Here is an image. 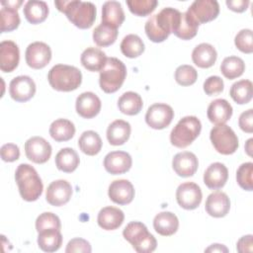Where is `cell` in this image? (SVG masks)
<instances>
[{"mask_svg": "<svg viewBox=\"0 0 253 253\" xmlns=\"http://www.w3.org/2000/svg\"><path fill=\"white\" fill-rule=\"evenodd\" d=\"M20 61V50L13 41H3L0 43V69L3 72H12Z\"/></svg>", "mask_w": 253, "mask_h": 253, "instance_id": "cell-20", "label": "cell"}, {"mask_svg": "<svg viewBox=\"0 0 253 253\" xmlns=\"http://www.w3.org/2000/svg\"><path fill=\"white\" fill-rule=\"evenodd\" d=\"M106 53L97 47H87L81 54L80 61L89 71H101L107 61Z\"/></svg>", "mask_w": 253, "mask_h": 253, "instance_id": "cell-31", "label": "cell"}, {"mask_svg": "<svg viewBox=\"0 0 253 253\" xmlns=\"http://www.w3.org/2000/svg\"><path fill=\"white\" fill-rule=\"evenodd\" d=\"M198 28L199 25L195 21H193L186 12H180L175 20L172 33L177 38L184 41H188L193 39L197 35Z\"/></svg>", "mask_w": 253, "mask_h": 253, "instance_id": "cell-25", "label": "cell"}, {"mask_svg": "<svg viewBox=\"0 0 253 253\" xmlns=\"http://www.w3.org/2000/svg\"><path fill=\"white\" fill-rule=\"evenodd\" d=\"M130 125L124 120H116L107 128V139L112 145H123L129 138Z\"/></svg>", "mask_w": 253, "mask_h": 253, "instance_id": "cell-28", "label": "cell"}, {"mask_svg": "<svg viewBox=\"0 0 253 253\" xmlns=\"http://www.w3.org/2000/svg\"><path fill=\"white\" fill-rule=\"evenodd\" d=\"M1 158L5 162H14L20 157V149L14 143H6L0 149Z\"/></svg>", "mask_w": 253, "mask_h": 253, "instance_id": "cell-49", "label": "cell"}, {"mask_svg": "<svg viewBox=\"0 0 253 253\" xmlns=\"http://www.w3.org/2000/svg\"><path fill=\"white\" fill-rule=\"evenodd\" d=\"M237 251L240 253L252 252L253 251V236L251 234L242 236L236 244Z\"/></svg>", "mask_w": 253, "mask_h": 253, "instance_id": "cell-51", "label": "cell"}, {"mask_svg": "<svg viewBox=\"0 0 253 253\" xmlns=\"http://www.w3.org/2000/svg\"><path fill=\"white\" fill-rule=\"evenodd\" d=\"M52 149L48 141L41 136H33L25 142V153L34 163H45L51 155Z\"/></svg>", "mask_w": 253, "mask_h": 253, "instance_id": "cell-13", "label": "cell"}, {"mask_svg": "<svg viewBox=\"0 0 253 253\" xmlns=\"http://www.w3.org/2000/svg\"><path fill=\"white\" fill-rule=\"evenodd\" d=\"M198 25L214 20L219 14V5L215 0H196L186 12Z\"/></svg>", "mask_w": 253, "mask_h": 253, "instance_id": "cell-9", "label": "cell"}, {"mask_svg": "<svg viewBox=\"0 0 253 253\" xmlns=\"http://www.w3.org/2000/svg\"><path fill=\"white\" fill-rule=\"evenodd\" d=\"M155 231L162 236L173 235L179 227V220L175 213L171 211H161L153 219Z\"/></svg>", "mask_w": 253, "mask_h": 253, "instance_id": "cell-26", "label": "cell"}, {"mask_svg": "<svg viewBox=\"0 0 253 253\" xmlns=\"http://www.w3.org/2000/svg\"><path fill=\"white\" fill-rule=\"evenodd\" d=\"M232 107L225 99H215L208 107L207 115L215 126L224 125L232 116Z\"/></svg>", "mask_w": 253, "mask_h": 253, "instance_id": "cell-23", "label": "cell"}, {"mask_svg": "<svg viewBox=\"0 0 253 253\" xmlns=\"http://www.w3.org/2000/svg\"><path fill=\"white\" fill-rule=\"evenodd\" d=\"M72 192V187L66 180H56L48 185L45 199L49 205L60 207L69 202Z\"/></svg>", "mask_w": 253, "mask_h": 253, "instance_id": "cell-15", "label": "cell"}, {"mask_svg": "<svg viewBox=\"0 0 253 253\" xmlns=\"http://www.w3.org/2000/svg\"><path fill=\"white\" fill-rule=\"evenodd\" d=\"M125 21V12L118 1H106L102 7V23L118 29Z\"/></svg>", "mask_w": 253, "mask_h": 253, "instance_id": "cell-29", "label": "cell"}, {"mask_svg": "<svg viewBox=\"0 0 253 253\" xmlns=\"http://www.w3.org/2000/svg\"><path fill=\"white\" fill-rule=\"evenodd\" d=\"M126 5L132 14L144 17L155 10L158 2L156 0H127Z\"/></svg>", "mask_w": 253, "mask_h": 253, "instance_id": "cell-42", "label": "cell"}, {"mask_svg": "<svg viewBox=\"0 0 253 253\" xmlns=\"http://www.w3.org/2000/svg\"><path fill=\"white\" fill-rule=\"evenodd\" d=\"M118 107L123 114L127 116H134L141 111L143 103L139 94L132 91H128L124 93L119 98Z\"/></svg>", "mask_w": 253, "mask_h": 253, "instance_id": "cell-35", "label": "cell"}, {"mask_svg": "<svg viewBox=\"0 0 253 253\" xmlns=\"http://www.w3.org/2000/svg\"><path fill=\"white\" fill-rule=\"evenodd\" d=\"M204 91L209 96H213L221 93L224 88L223 80L219 76H210L204 82Z\"/></svg>", "mask_w": 253, "mask_h": 253, "instance_id": "cell-47", "label": "cell"}, {"mask_svg": "<svg viewBox=\"0 0 253 253\" xmlns=\"http://www.w3.org/2000/svg\"><path fill=\"white\" fill-rule=\"evenodd\" d=\"M47 80L54 90L70 92L76 90L81 85L82 73L75 66L56 64L48 71Z\"/></svg>", "mask_w": 253, "mask_h": 253, "instance_id": "cell-4", "label": "cell"}, {"mask_svg": "<svg viewBox=\"0 0 253 253\" xmlns=\"http://www.w3.org/2000/svg\"><path fill=\"white\" fill-rule=\"evenodd\" d=\"M205 208L211 216L223 217L230 210V201L225 193L216 191L208 196Z\"/></svg>", "mask_w": 253, "mask_h": 253, "instance_id": "cell-22", "label": "cell"}, {"mask_svg": "<svg viewBox=\"0 0 253 253\" xmlns=\"http://www.w3.org/2000/svg\"><path fill=\"white\" fill-rule=\"evenodd\" d=\"M174 118V111L171 106L164 103L151 105L145 114L146 124L154 129L167 127Z\"/></svg>", "mask_w": 253, "mask_h": 253, "instance_id": "cell-10", "label": "cell"}, {"mask_svg": "<svg viewBox=\"0 0 253 253\" xmlns=\"http://www.w3.org/2000/svg\"><path fill=\"white\" fill-rule=\"evenodd\" d=\"M211 141L214 149L224 155L234 153L238 148V137L231 127L226 125L215 126L210 132Z\"/></svg>", "mask_w": 253, "mask_h": 253, "instance_id": "cell-8", "label": "cell"}, {"mask_svg": "<svg viewBox=\"0 0 253 253\" xmlns=\"http://www.w3.org/2000/svg\"><path fill=\"white\" fill-rule=\"evenodd\" d=\"M132 164L131 156L126 151H112L104 158V167L107 172L113 175L127 172Z\"/></svg>", "mask_w": 253, "mask_h": 253, "instance_id": "cell-16", "label": "cell"}, {"mask_svg": "<svg viewBox=\"0 0 253 253\" xmlns=\"http://www.w3.org/2000/svg\"><path fill=\"white\" fill-rule=\"evenodd\" d=\"M48 12V6L44 1L30 0L23 8V13L26 20L33 25L42 23L47 18Z\"/></svg>", "mask_w": 253, "mask_h": 253, "instance_id": "cell-30", "label": "cell"}, {"mask_svg": "<svg viewBox=\"0 0 253 253\" xmlns=\"http://www.w3.org/2000/svg\"><path fill=\"white\" fill-rule=\"evenodd\" d=\"M180 11L171 7L163 8L152 15L145 23L144 30L147 38L153 42H164L172 33L173 26Z\"/></svg>", "mask_w": 253, "mask_h": 253, "instance_id": "cell-2", "label": "cell"}, {"mask_svg": "<svg viewBox=\"0 0 253 253\" xmlns=\"http://www.w3.org/2000/svg\"><path fill=\"white\" fill-rule=\"evenodd\" d=\"M121 51L128 58H135L144 51V42L137 35H126L121 42Z\"/></svg>", "mask_w": 253, "mask_h": 253, "instance_id": "cell-38", "label": "cell"}, {"mask_svg": "<svg viewBox=\"0 0 253 253\" xmlns=\"http://www.w3.org/2000/svg\"><path fill=\"white\" fill-rule=\"evenodd\" d=\"M206 252H228V249L222 244H212L205 250Z\"/></svg>", "mask_w": 253, "mask_h": 253, "instance_id": "cell-53", "label": "cell"}, {"mask_svg": "<svg viewBox=\"0 0 253 253\" xmlns=\"http://www.w3.org/2000/svg\"><path fill=\"white\" fill-rule=\"evenodd\" d=\"M58 11L64 13L67 19L79 29H89L96 20V6L91 2L80 0L54 1Z\"/></svg>", "mask_w": 253, "mask_h": 253, "instance_id": "cell-1", "label": "cell"}, {"mask_svg": "<svg viewBox=\"0 0 253 253\" xmlns=\"http://www.w3.org/2000/svg\"><path fill=\"white\" fill-rule=\"evenodd\" d=\"M228 178L226 166L220 162L211 163L204 173V183L211 190L221 189Z\"/></svg>", "mask_w": 253, "mask_h": 253, "instance_id": "cell-21", "label": "cell"}, {"mask_svg": "<svg viewBox=\"0 0 253 253\" xmlns=\"http://www.w3.org/2000/svg\"><path fill=\"white\" fill-rule=\"evenodd\" d=\"M111 201L118 205H127L134 198V188L132 184L126 179L113 181L108 190Z\"/></svg>", "mask_w": 253, "mask_h": 253, "instance_id": "cell-18", "label": "cell"}, {"mask_svg": "<svg viewBox=\"0 0 253 253\" xmlns=\"http://www.w3.org/2000/svg\"><path fill=\"white\" fill-rule=\"evenodd\" d=\"M49 134L57 142L67 141L75 134L74 124L66 119H57L51 123Z\"/></svg>", "mask_w": 253, "mask_h": 253, "instance_id": "cell-33", "label": "cell"}, {"mask_svg": "<svg viewBox=\"0 0 253 253\" xmlns=\"http://www.w3.org/2000/svg\"><path fill=\"white\" fill-rule=\"evenodd\" d=\"M62 244L60 229L47 228L39 232L38 245L44 252L57 251Z\"/></svg>", "mask_w": 253, "mask_h": 253, "instance_id": "cell-32", "label": "cell"}, {"mask_svg": "<svg viewBox=\"0 0 253 253\" xmlns=\"http://www.w3.org/2000/svg\"><path fill=\"white\" fill-rule=\"evenodd\" d=\"M239 127L248 133H251L253 131V110L249 109L245 112H243L238 120Z\"/></svg>", "mask_w": 253, "mask_h": 253, "instance_id": "cell-50", "label": "cell"}, {"mask_svg": "<svg viewBox=\"0 0 253 253\" xmlns=\"http://www.w3.org/2000/svg\"><path fill=\"white\" fill-rule=\"evenodd\" d=\"M217 53L215 48L207 42H202L198 44L192 52L193 62L201 68L211 67L216 61Z\"/></svg>", "mask_w": 253, "mask_h": 253, "instance_id": "cell-27", "label": "cell"}, {"mask_svg": "<svg viewBox=\"0 0 253 253\" xmlns=\"http://www.w3.org/2000/svg\"><path fill=\"white\" fill-rule=\"evenodd\" d=\"M235 46L244 53L253 51V34L250 29H243L237 33L234 39Z\"/></svg>", "mask_w": 253, "mask_h": 253, "instance_id": "cell-46", "label": "cell"}, {"mask_svg": "<svg viewBox=\"0 0 253 253\" xmlns=\"http://www.w3.org/2000/svg\"><path fill=\"white\" fill-rule=\"evenodd\" d=\"M1 18V33L12 32L16 30L20 25V16L18 13V9H14L11 7L2 6L0 11Z\"/></svg>", "mask_w": 253, "mask_h": 253, "instance_id": "cell-41", "label": "cell"}, {"mask_svg": "<svg viewBox=\"0 0 253 253\" xmlns=\"http://www.w3.org/2000/svg\"><path fill=\"white\" fill-rule=\"evenodd\" d=\"M174 77L179 85L190 86L197 81L198 72L192 65L183 64L176 68Z\"/></svg>", "mask_w": 253, "mask_h": 253, "instance_id": "cell-43", "label": "cell"}, {"mask_svg": "<svg viewBox=\"0 0 253 253\" xmlns=\"http://www.w3.org/2000/svg\"><path fill=\"white\" fill-rule=\"evenodd\" d=\"M78 145L83 153L93 156L101 151L103 142L100 135L96 131L86 130L80 135Z\"/></svg>", "mask_w": 253, "mask_h": 253, "instance_id": "cell-36", "label": "cell"}, {"mask_svg": "<svg viewBox=\"0 0 253 253\" xmlns=\"http://www.w3.org/2000/svg\"><path fill=\"white\" fill-rule=\"evenodd\" d=\"M229 95L232 100L239 105L249 103L253 96L252 82L247 79H242L233 83L230 87Z\"/></svg>", "mask_w": 253, "mask_h": 253, "instance_id": "cell-37", "label": "cell"}, {"mask_svg": "<svg viewBox=\"0 0 253 253\" xmlns=\"http://www.w3.org/2000/svg\"><path fill=\"white\" fill-rule=\"evenodd\" d=\"M126 77V67L124 62L116 57H108L100 71L99 84L105 93H115L122 87Z\"/></svg>", "mask_w": 253, "mask_h": 253, "instance_id": "cell-5", "label": "cell"}, {"mask_svg": "<svg viewBox=\"0 0 253 253\" xmlns=\"http://www.w3.org/2000/svg\"><path fill=\"white\" fill-rule=\"evenodd\" d=\"M47 228H61V222L59 217L56 214L49 211L41 213L36 220V229L38 232Z\"/></svg>", "mask_w": 253, "mask_h": 253, "instance_id": "cell-45", "label": "cell"}, {"mask_svg": "<svg viewBox=\"0 0 253 253\" xmlns=\"http://www.w3.org/2000/svg\"><path fill=\"white\" fill-rule=\"evenodd\" d=\"M118 33V29L101 23L93 31V41L98 46H109L116 42Z\"/></svg>", "mask_w": 253, "mask_h": 253, "instance_id": "cell-39", "label": "cell"}, {"mask_svg": "<svg viewBox=\"0 0 253 253\" xmlns=\"http://www.w3.org/2000/svg\"><path fill=\"white\" fill-rule=\"evenodd\" d=\"M124 219V211L115 207L103 208L97 216L99 226L105 230H115L119 228L123 224Z\"/></svg>", "mask_w": 253, "mask_h": 253, "instance_id": "cell-24", "label": "cell"}, {"mask_svg": "<svg viewBox=\"0 0 253 253\" xmlns=\"http://www.w3.org/2000/svg\"><path fill=\"white\" fill-rule=\"evenodd\" d=\"M79 163L80 159L77 152L70 147L60 149L55 156V165L57 169L65 173H71L76 170Z\"/></svg>", "mask_w": 253, "mask_h": 253, "instance_id": "cell-34", "label": "cell"}, {"mask_svg": "<svg viewBox=\"0 0 253 253\" xmlns=\"http://www.w3.org/2000/svg\"><path fill=\"white\" fill-rule=\"evenodd\" d=\"M15 180L23 200L27 202H34L41 197L43 185L38 172L30 164L22 163L17 167Z\"/></svg>", "mask_w": 253, "mask_h": 253, "instance_id": "cell-3", "label": "cell"}, {"mask_svg": "<svg viewBox=\"0 0 253 253\" xmlns=\"http://www.w3.org/2000/svg\"><path fill=\"white\" fill-rule=\"evenodd\" d=\"M253 163L246 162L239 166L236 171V180L238 185L246 191L253 190Z\"/></svg>", "mask_w": 253, "mask_h": 253, "instance_id": "cell-44", "label": "cell"}, {"mask_svg": "<svg viewBox=\"0 0 253 253\" xmlns=\"http://www.w3.org/2000/svg\"><path fill=\"white\" fill-rule=\"evenodd\" d=\"M203 194L199 185L194 182H185L179 185L176 191L178 205L185 210H195L202 202Z\"/></svg>", "mask_w": 253, "mask_h": 253, "instance_id": "cell-11", "label": "cell"}, {"mask_svg": "<svg viewBox=\"0 0 253 253\" xmlns=\"http://www.w3.org/2000/svg\"><path fill=\"white\" fill-rule=\"evenodd\" d=\"M92 251L90 243L83 238H73L66 246V253H90Z\"/></svg>", "mask_w": 253, "mask_h": 253, "instance_id": "cell-48", "label": "cell"}, {"mask_svg": "<svg viewBox=\"0 0 253 253\" xmlns=\"http://www.w3.org/2000/svg\"><path fill=\"white\" fill-rule=\"evenodd\" d=\"M123 235L138 253H150L156 249L157 241L155 237L147 230V227L142 222H129L125 227Z\"/></svg>", "mask_w": 253, "mask_h": 253, "instance_id": "cell-6", "label": "cell"}, {"mask_svg": "<svg viewBox=\"0 0 253 253\" xmlns=\"http://www.w3.org/2000/svg\"><path fill=\"white\" fill-rule=\"evenodd\" d=\"M22 4H23L22 0H19V1H2L1 2L2 6L11 7V8H14V9H18Z\"/></svg>", "mask_w": 253, "mask_h": 253, "instance_id": "cell-54", "label": "cell"}, {"mask_svg": "<svg viewBox=\"0 0 253 253\" xmlns=\"http://www.w3.org/2000/svg\"><path fill=\"white\" fill-rule=\"evenodd\" d=\"M101 100L93 92H84L80 94L75 103L77 114L84 119H92L101 111Z\"/></svg>", "mask_w": 253, "mask_h": 253, "instance_id": "cell-17", "label": "cell"}, {"mask_svg": "<svg viewBox=\"0 0 253 253\" xmlns=\"http://www.w3.org/2000/svg\"><path fill=\"white\" fill-rule=\"evenodd\" d=\"M201 130L202 124L197 117H184L171 130L170 141L174 146L178 148H185L199 136Z\"/></svg>", "mask_w": 253, "mask_h": 253, "instance_id": "cell-7", "label": "cell"}, {"mask_svg": "<svg viewBox=\"0 0 253 253\" xmlns=\"http://www.w3.org/2000/svg\"><path fill=\"white\" fill-rule=\"evenodd\" d=\"M25 58L31 68L42 69L49 63L51 59V49L49 45L42 42H35L28 45Z\"/></svg>", "mask_w": 253, "mask_h": 253, "instance_id": "cell-12", "label": "cell"}, {"mask_svg": "<svg viewBox=\"0 0 253 253\" xmlns=\"http://www.w3.org/2000/svg\"><path fill=\"white\" fill-rule=\"evenodd\" d=\"M199 161L197 156L190 151L177 153L172 160V167L180 177H191L198 170Z\"/></svg>", "mask_w": 253, "mask_h": 253, "instance_id": "cell-19", "label": "cell"}, {"mask_svg": "<svg viewBox=\"0 0 253 253\" xmlns=\"http://www.w3.org/2000/svg\"><path fill=\"white\" fill-rule=\"evenodd\" d=\"M9 93L11 98L16 102H27L36 93V83L30 76H17L10 82Z\"/></svg>", "mask_w": 253, "mask_h": 253, "instance_id": "cell-14", "label": "cell"}, {"mask_svg": "<svg viewBox=\"0 0 253 253\" xmlns=\"http://www.w3.org/2000/svg\"><path fill=\"white\" fill-rule=\"evenodd\" d=\"M245 70V63L242 58L238 56H227L220 64V72L227 79H235L243 74Z\"/></svg>", "mask_w": 253, "mask_h": 253, "instance_id": "cell-40", "label": "cell"}, {"mask_svg": "<svg viewBox=\"0 0 253 253\" xmlns=\"http://www.w3.org/2000/svg\"><path fill=\"white\" fill-rule=\"evenodd\" d=\"M252 141H253V138H250L247 140L246 142V145H245V150L247 152V154L249 156H251V150H252Z\"/></svg>", "mask_w": 253, "mask_h": 253, "instance_id": "cell-55", "label": "cell"}, {"mask_svg": "<svg viewBox=\"0 0 253 253\" xmlns=\"http://www.w3.org/2000/svg\"><path fill=\"white\" fill-rule=\"evenodd\" d=\"M226 5L228 9L237 13H242L248 8L249 1L248 0H227Z\"/></svg>", "mask_w": 253, "mask_h": 253, "instance_id": "cell-52", "label": "cell"}]
</instances>
